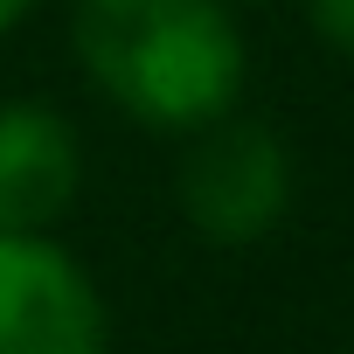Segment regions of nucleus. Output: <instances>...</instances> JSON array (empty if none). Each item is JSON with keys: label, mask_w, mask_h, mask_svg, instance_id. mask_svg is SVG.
Returning a JSON list of instances; mask_svg holds the SVG:
<instances>
[{"label": "nucleus", "mask_w": 354, "mask_h": 354, "mask_svg": "<svg viewBox=\"0 0 354 354\" xmlns=\"http://www.w3.org/2000/svg\"><path fill=\"white\" fill-rule=\"evenodd\" d=\"M306 21H313L340 56H354V0H306Z\"/></svg>", "instance_id": "39448f33"}, {"label": "nucleus", "mask_w": 354, "mask_h": 354, "mask_svg": "<svg viewBox=\"0 0 354 354\" xmlns=\"http://www.w3.org/2000/svg\"><path fill=\"white\" fill-rule=\"evenodd\" d=\"M35 15V0H0V35H8V28H21Z\"/></svg>", "instance_id": "423d86ee"}, {"label": "nucleus", "mask_w": 354, "mask_h": 354, "mask_svg": "<svg viewBox=\"0 0 354 354\" xmlns=\"http://www.w3.org/2000/svg\"><path fill=\"white\" fill-rule=\"evenodd\" d=\"M111 319L91 271L49 230H0V354H104Z\"/></svg>", "instance_id": "7ed1b4c3"}, {"label": "nucleus", "mask_w": 354, "mask_h": 354, "mask_svg": "<svg viewBox=\"0 0 354 354\" xmlns=\"http://www.w3.org/2000/svg\"><path fill=\"white\" fill-rule=\"evenodd\" d=\"M223 8H264V0H223Z\"/></svg>", "instance_id": "0eeeda50"}, {"label": "nucleus", "mask_w": 354, "mask_h": 354, "mask_svg": "<svg viewBox=\"0 0 354 354\" xmlns=\"http://www.w3.org/2000/svg\"><path fill=\"white\" fill-rule=\"evenodd\" d=\"M292 209V153L271 125L209 118L195 153L181 160V216L209 243H257Z\"/></svg>", "instance_id": "f03ea898"}, {"label": "nucleus", "mask_w": 354, "mask_h": 354, "mask_svg": "<svg viewBox=\"0 0 354 354\" xmlns=\"http://www.w3.org/2000/svg\"><path fill=\"white\" fill-rule=\"evenodd\" d=\"M84 188V146L35 97L0 104V230H56Z\"/></svg>", "instance_id": "20e7f679"}, {"label": "nucleus", "mask_w": 354, "mask_h": 354, "mask_svg": "<svg viewBox=\"0 0 354 354\" xmlns=\"http://www.w3.org/2000/svg\"><path fill=\"white\" fill-rule=\"evenodd\" d=\"M84 77L139 125L202 132L243 97V35L223 0H77Z\"/></svg>", "instance_id": "f257e3e1"}]
</instances>
